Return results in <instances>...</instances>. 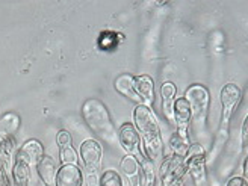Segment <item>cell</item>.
Returning a JSON list of instances; mask_svg holds the SVG:
<instances>
[{"label": "cell", "instance_id": "7402d4cb", "mask_svg": "<svg viewBox=\"0 0 248 186\" xmlns=\"http://www.w3.org/2000/svg\"><path fill=\"white\" fill-rule=\"evenodd\" d=\"M189 145H191V141H186V140L180 138L176 132L172 133V136L170 138V148H171L172 155H176V156L185 157L189 150Z\"/></svg>", "mask_w": 248, "mask_h": 186}, {"label": "cell", "instance_id": "8fae6325", "mask_svg": "<svg viewBox=\"0 0 248 186\" xmlns=\"http://www.w3.org/2000/svg\"><path fill=\"white\" fill-rule=\"evenodd\" d=\"M177 86L172 82H165L160 86V103H162V114L170 121L174 123V103L177 100Z\"/></svg>", "mask_w": 248, "mask_h": 186}, {"label": "cell", "instance_id": "2e32d148", "mask_svg": "<svg viewBox=\"0 0 248 186\" xmlns=\"http://www.w3.org/2000/svg\"><path fill=\"white\" fill-rule=\"evenodd\" d=\"M133 80H135V76H130V74H120V76L115 79L114 86L121 95L127 97L129 100L135 102L136 106H138V105H142V102H141V98L138 97V94H136V91H135Z\"/></svg>", "mask_w": 248, "mask_h": 186}, {"label": "cell", "instance_id": "83f0119b", "mask_svg": "<svg viewBox=\"0 0 248 186\" xmlns=\"http://www.w3.org/2000/svg\"><path fill=\"white\" fill-rule=\"evenodd\" d=\"M9 185V179L6 174V170L0 165V186H8Z\"/></svg>", "mask_w": 248, "mask_h": 186}, {"label": "cell", "instance_id": "d4e9b609", "mask_svg": "<svg viewBox=\"0 0 248 186\" xmlns=\"http://www.w3.org/2000/svg\"><path fill=\"white\" fill-rule=\"evenodd\" d=\"M56 142H58V145H59V148L61 147H68V145H71L73 144V140H71V135L68 133V130H59L58 132V135H56Z\"/></svg>", "mask_w": 248, "mask_h": 186}, {"label": "cell", "instance_id": "ffe728a7", "mask_svg": "<svg viewBox=\"0 0 248 186\" xmlns=\"http://www.w3.org/2000/svg\"><path fill=\"white\" fill-rule=\"evenodd\" d=\"M20 117L16 112H6L0 117V135L16 136L20 129Z\"/></svg>", "mask_w": 248, "mask_h": 186}, {"label": "cell", "instance_id": "ac0fdd59", "mask_svg": "<svg viewBox=\"0 0 248 186\" xmlns=\"http://www.w3.org/2000/svg\"><path fill=\"white\" fill-rule=\"evenodd\" d=\"M141 164V171H140V179L138 183L140 186H155L156 183V167L152 159L147 156L140 159Z\"/></svg>", "mask_w": 248, "mask_h": 186}, {"label": "cell", "instance_id": "9a60e30c", "mask_svg": "<svg viewBox=\"0 0 248 186\" xmlns=\"http://www.w3.org/2000/svg\"><path fill=\"white\" fill-rule=\"evenodd\" d=\"M16 136H9V135H0V165L5 170H12L14 165L16 156Z\"/></svg>", "mask_w": 248, "mask_h": 186}, {"label": "cell", "instance_id": "603a6c76", "mask_svg": "<svg viewBox=\"0 0 248 186\" xmlns=\"http://www.w3.org/2000/svg\"><path fill=\"white\" fill-rule=\"evenodd\" d=\"M59 160L62 165H79V155L73 145L59 148Z\"/></svg>", "mask_w": 248, "mask_h": 186}, {"label": "cell", "instance_id": "30bf717a", "mask_svg": "<svg viewBox=\"0 0 248 186\" xmlns=\"http://www.w3.org/2000/svg\"><path fill=\"white\" fill-rule=\"evenodd\" d=\"M44 145L41 141L38 140H29L24 142L16 153V159L21 160V162L28 164L31 168L36 167L38 162L43 159L44 156Z\"/></svg>", "mask_w": 248, "mask_h": 186}, {"label": "cell", "instance_id": "cb8c5ba5", "mask_svg": "<svg viewBox=\"0 0 248 186\" xmlns=\"http://www.w3.org/2000/svg\"><path fill=\"white\" fill-rule=\"evenodd\" d=\"M100 186H123V179L115 170H106L98 179Z\"/></svg>", "mask_w": 248, "mask_h": 186}, {"label": "cell", "instance_id": "8992f818", "mask_svg": "<svg viewBox=\"0 0 248 186\" xmlns=\"http://www.w3.org/2000/svg\"><path fill=\"white\" fill-rule=\"evenodd\" d=\"M188 172L185 157L171 155L160 164V182L162 186H182L183 177Z\"/></svg>", "mask_w": 248, "mask_h": 186}, {"label": "cell", "instance_id": "5bb4252c", "mask_svg": "<svg viewBox=\"0 0 248 186\" xmlns=\"http://www.w3.org/2000/svg\"><path fill=\"white\" fill-rule=\"evenodd\" d=\"M58 170L59 167L56 164V160L48 155H44L43 159L38 162V165H36V172H38L41 182L46 186H53L56 183Z\"/></svg>", "mask_w": 248, "mask_h": 186}, {"label": "cell", "instance_id": "4316f807", "mask_svg": "<svg viewBox=\"0 0 248 186\" xmlns=\"http://www.w3.org/2000/svg\"><path fill=\"white\" fill-rule=\"evenodd\" d=\"M227 186H248V183L245 182L244 177H232L227 182Z\"/></svg>", "mask_w": 248, "mask_h": 186}, {"label": "cell", "instance_id": "277c9868", "mask_svg": "<svg viewBox=\"0 0 248 186\" xmlns=\"http://www.w3.org/2000/svg\"><path fill=\"white\" fill-rule=\"evenodd\" d=\"M183 97L186 98V102L189 103L192 121H195V124L203 126L207 117V112H209V103H210L209 91L203 85H191L189 88L186 90Z\"/></svg>", "mask_w": 248, "mask_h": 186}, {"label": "cell", "instance_id": "f1b7e54d", "mask_svg": "<svg viewBox=\"0 0 248 186\" xmlns=\"http://www.w3.org/2000/svg\"><path fill=\"white\" fill-rule=\"evenodd\" d=\"M244 179L248 183V155L245 157V162H244Z\"/></svg>", "mask_w": 248, "mask_h": 186}, {"label": "cell", "instance_id": "d6986e66", "mask_svg": "<svg viewBox=\"0 0 248 186\" xmlns=\"http://www.w3.org/2000/svg\"><path fill=\"white\" fill-rule=\"evenodd\" d=\"M31 167L28 164L21 162V160L16 159L14 165H12V183L16 186H29L31 182Z\"/></svg>", "mask_w": 248, "mask_h": 186}, {"label": "cell", "instance_id": "7c38bea8", "mask_svg": "<svg viewBox=\"0 0 248 186\" xmlns=\"http://www.w3.org/2000/svg\"><path fill=\"white\" fill-rule=\"evenodd\" d=\"M135 91L141 98L142 105L152 108L155 103V82L153 79L148 76V74H140V76H135L133 80Z\"/></svg>", "mask_w": 248, "mask_h": 186}, {"label": "cell", "instance_id": "e0dca14e", "mask_svg": "<svg viewBox=\"0 0 248 186\" xmlns=\"http://www.w3.org/2000/svg\"><path fill=\"white\" fill-rule=\"evenodd\" d=\"M121 171L124 172V176L129 179L130 186H140L138 179H140V171H141V164L140 160L132 155L124 156L121 164H120Z\"/></svg>", "mask_w": 248, "mask_h": 186}, {"label": "cell", "instance_id": "4fadbf2b", "mask_svg": "<svg viewBox=\"0 0 248 186\" xmlns=\"http://www.w3.org/2000/svg\"><path fill=\"white\" fill-rule=\"evenodd\" d=\"M83 174L79 165H61L56 174L55 186H82Z\"/></svg>", "mask_w": 248, "mask_h": 186}, {"label": "cell", "instance_id": "6da1fadb", "mask_svg": "<svg viewBox=\"0 0 248 186\" xmlns=\"http://www.w3.org/2000/svg\"><path fill=\"white\" fill-rule=\"evenodd\" d=\"M133 126L138 130L142 145H144V155L152 159L153 162L162 159L164 155V145H162V136H160L159 123L153 114L152 108L145 105H138L133 110Z\"/></svg>", "mask_w": 248, "mask_h": 186}, {"label": "cell", "instance_id": "5b68a950", "mask_svg": "<svg viewBox=\"0 0 248 186\" xmlns=\"http://www.w3.org/2000/svg\"><path fill=\"white\" fill-rule=\"evenodd\" d=\"M185 162H186V170H188L195 185L206 186V152H204V148L200 144L191 142L189 150L185 156Z\"/></svg>", "mask_w": 248, "mask_h": 186}, {"label": "cell", "instance_id": "52a82bcc", "mask_svg": "<svg viewBox=\"0 0 248 186\" xmlns=\"http://www.w3.org/2000/svg\"><path fill=\"white\" fill-rule=\"evenodd\" d=\"M79 157L82 159L83 167L86 171H88V174L94 176L97 170L102 165L103 148H102L100 142L95 140H85L79 148Z\"/></svg>", "mask_w": 248, "mask_h": 186}, {"label": "cell", "instance_id": "3957f363", "mask_svg": "<svg viewBox=\"0 0 248 186\" xmlns=\"http://www.w3.org/2000/svg\"><path fill=\"white\" fill-rule=\"evenodd\" d=\"M242 100V91L236 83H226L221 88L219 102H221V129L219 133H224L229 129V124L236 112V109Z\"/></svg>", "mask_w": 248, "mask_h": 186}, {"label": "cell", "instance_id": "7a4b0ae2", "mask_svg": "<svg viewBox=\"0 0 248 186\" xmlns=\"http://www.w3.org/2000/svg\"><path fill=\"white\" fill-rule=\"evenodd\" d=\"M82 117L94 135L112 145L118 140V132H115L112 118L105 103L98 98H88L82 105Z\"/></svg>", "mask_w": 248, "mask_h": 186}, {"label": "cell", "instance_id": "9c48e42d", "mask_svg": "<svg viewBox=\"0 0 248 186\" xmlns=\"http://www.w3.org/2000/svg\"><path fill=\"white\" fill-rule=\"evenodd\" d=\"M192 121V114L189 103L186 102L185 97H179L174 103V124H176V133L180 138L189 141V126Z\"/></svg>", "mask_w": 248, "mask_h": 186}, {"label": "cell", "instance_id": "ba28073f", "mask_svg": "<svg viewBox=\"0 0 248 186\" xmlns=\"http://www.w3.org/2000/svg\"><path fill=\"white\" fill-rule=\"evenodd\" d=\"M140 141H141L140 133L132 123L121 124L120 129H118V142H120V145L124 152H126L127 155L135 156L138 160L145 156L144 152L141 150Z\"/></svg>", "mask_w": 248, "mask_h": 186}, {"label": "cell", "instance_id": "44dd1931", "mask_svg": "<svg viewBox=\"0 0 248 186\" xmlns=\"http://www.w3.org/2000/svg\"><path fill=\"white\" fill-rule=\"evenodd\" d=\"M121 40H123L121 33H117V32H112V31H105V32L100 33V36H98V47H100L102 50H105V52L115 50Z\"/></svg>", "mask_w": 248, "mask_h": 186}, {"label": "cell", "instance_id": "484cf974", "mask_svg": "<svg viewBox=\"0 0 248 186\" xmlns=\"http://www.w3.org/2000/svg\"><path fill=\"white\" fill-rule=\"evenodd\" d=\"M242 150L248 153V115L242 123Z\"/></svg>", "mask_w": 248, "mask_h": 186}]
</instances>
